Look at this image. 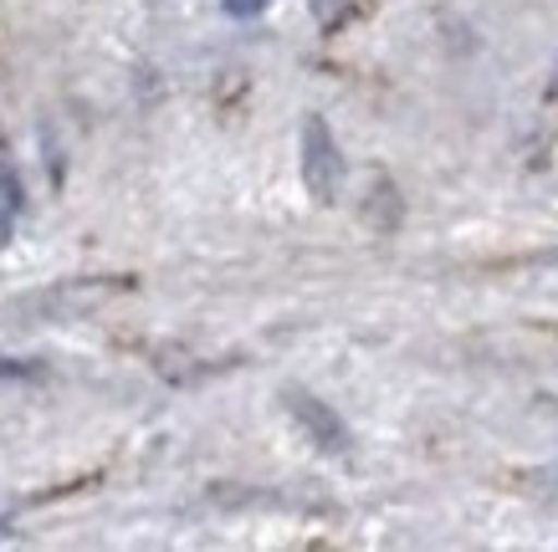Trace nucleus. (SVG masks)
Masks as SVG:
<instances>
[{
  "instance_id": "2",
  "label": "nucleus",
  "mask_w": 558,
  "mask_h": 552,
  "mask_svg": "<svg viewBox=\"0 0 558 552\" xmlns=\"http://www.w3.org/2000/svg\"><path fill=\"white\" fill-rule=\"evenodd\" d=\"M282 400H288V409L298 415V425L313 436V445H318V451H343V445H349V436H343V419L333 415L323 400H313L307 389H288Z\"/></svg>"
},
{
  "instance_id": "5",
  "label": "nucleus",
  "mask_w": 558,
  "mask_h": 552,
  "mask_svg": "<svg viewBox=\"0 0 558 552\" xmlns=\"http://www.w3.org/2000/svg\"><path fill=\"white\" fill-rule=\"evenodd\" d=\"M538 491H548V496H558V461H554V466H548V470H543V476H538Z\"/></svg>"
},
{
  "instance_id": "1",
  "label": "nucleus",
  "mask_w": 558,
  "mask_h": 552,
  "mask_svg": "<svg viewBox=\"0 0 558 552\" xmlns=\"http://www.w3.org/2000/svg\"><path fill=\"white\" fill-rule=\"evenodd\" d=\"M303 184L318 205H333V195H339V184H343L339 144H333V134H328V123L318 113L303 118Z\"/></svg>"
},
{
  "instance_id": "4",
  "label": "nucleus",
  "mask_w": 558,
  "mask_h": 552,
  "mask_svg": "<svg viewBox=\"0 0 558 552\" xmlns=\"http://www.w3.org/2000/svg\"><path fill=\"white\" fill-rule=\"evenodd\" d=\"M262 5H267V0H226V11H231V16H256Z\"/></svg>"
},
{
  "instance_id": "6",
  "label": "nucleus",
  "mask_w": 558,
  "mask_h": 552,
  "mask_svg": "<svg viewBox=\"0 0 558 552\" xmlns=\"http://www.w3.org/2000/svg\"><path fill=\"white\" fill-rule=\"evenodd\" d=\"M11 241V210H5V200H0V246Z\"/></svg>"
},
{
  "instance_id": "3",
  "label": "nucleus",
  "mask_w": 558,
  "mask_h": 552,
  "mask_svg": "<svg viewBox=\"0 0 558 552\" xmlns=\"http://www.w3.org/2000/svg\"><path fill=\"white\" fill-rule=\"evenodd\" d=\"M0 379H36V364H11V358H0Z\"/></svg>"
}]
</instances>
